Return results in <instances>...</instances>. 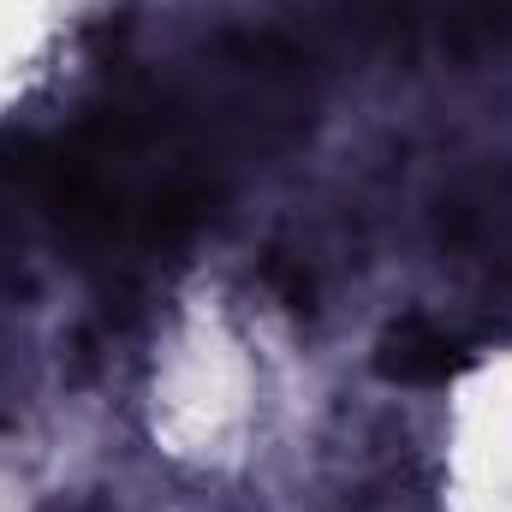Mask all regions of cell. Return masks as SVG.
I'll return each instance as SVG.
<instances>
[{
  "label": "cell",
  "instance_id": "6da1fadb",
  "mask_svg": "<svg viewBox=\"0 0 512 512\" xmlns=\"http://www.w3.org/2000/svg\"><path fill=\"white\" fill-rule=\"evenodd\" d=\"M155 435L191 459H233L245 453L262 411V370L256 346L221 310H185L155 346Z\"/></svg>",
  "mask_w": 512,
  "mask_h": 512
},
{
  "label": "cell",
  "instance_id": "7a4b0ae2",
  "mask_svg": "<svg viewBox=\"0 0 512 512\" xmlns=\"http://www.w3.org/2000/svg\"><path fill=\"white\" fill-rule=\"evenodd\" d=\"M441 507L512 512V352L453 387L441 447Z\"/></svg>",
  "mask_w": 512,
  "mask_h": 512
},
{
  "label": "cell",
  "instance_id": "3957f363",
  "mask_svg": "<svg viewBox=\"0 0 512 512\" xmlns=\"http://www.w3.org/2000/svg\"><path fill=\"white\" fill-rule=\"evenodd\" d=\"M0 512H12V507H6V495H0Z\"/></svg>",
  "mask_w": 512,
  "mask_h": 512
}]
</instances>
